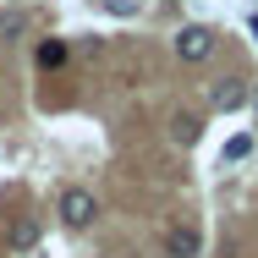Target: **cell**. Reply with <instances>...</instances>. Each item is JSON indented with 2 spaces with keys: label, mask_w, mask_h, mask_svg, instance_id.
Returning <instances> with one entry per match:
<instances>
[{
  "label": "cell",
  "mask_w": 258,
  "mask_h": 258,
  "mask_svg": "<svg viewBox=\"0 0 258 258\" xmlns=\"http://www.w3.org/2000/svg\"><path fill=\"white\" fill-rule=\"evenodd\" d=\"M198 132H204V121H198V115H187V110L170 121V138H176L181 149H187V143H198Z\"/></svg>",
  "instance_id": "8992f818"
},
{
  "label": "cell",
  "mask_w": 258,
  "mask_h": 258,
  "mask_svg": "<svg viewBox=\"0 0 258 258\" xmlns=\"http://www.w3.org/2000/svg\"><path fill=\"white\" fill-rule=\"evenodd\" d=\"M60 220H66L72 231H88V225L99 220V204H94V192H88V187H66V192H60Z\"/></svg>",
  "instance_id": "6da1fadb"
},
{
  "label": "cell",
  "mask_w": 258,
  "mask_h": 258,
  "mask_svg": "<svg viewBox=\"0 0 258 258\" xmlns=\"http://www.w3.org/2000/svg\"><path fill=\"white\" fill-rule=\"evenodd\" d=\"M236 104H247V83H242V77H225V83L214 88L209 110H236Z\"/></svg>",
  "instance_id": "5b68a950"
},
{
  "label": "cell",
  "mask_w": 258,
  "mask_h": 258,
  "mask_svg": "<svg viewBox=\"0 0 258 258\" xmlns=\"http://www.w3.org/2000/svg\"><path fill=\"white\" fill-rule=\"evenodd\" d=\"M209 50H214V28H204V22H192V28H181V33H176V55H181L187 66L209 60Z\"/></svg>",
  "instance_id": "7a4b0ae2"
},
{
  "label": "cell",
  "mask_w": 258,
  "mask_h": 258,
  "mask_svg": "<svg viewBox=\"0 0 258 258\" xmlns=\"http://www.w3.org/2000/svg\"><path fill=\"white\" fill-rule=\"evenodd\" d=\"M253 115H258V88H253Z\"/></svg>",
  "instance_id": "30bf717a"
},
{
  "label": "cell",
  "mask_w": 258,
  "mask_h": 258,
  "mask_svg": "<svg viewBox=\"0 0 258 258\" xmlns=\"http://www.w3.org/2000/svg\"><path fill=\"white\" fill-rule=\"evenodd\" d=\"M39 242H44L39 214H17V220H11V231H6V247H11V253H33Z\"/></svg>",
  "instance_id": "3957f363"
},
{
  "label": "cell",
  "mask_w": 258,
  "mask_h": 258,
  "mask_svg": "<svg viewBox=\"0 0 258 258\" xmlns=\"http://www.w3.org/2000/svg\"><path fill=\"white\" fill-rule=\"evenodd\" d=\"M165 253L170 258H198V231L192 225H170L165 231Z\"/></svg>",
  "instance_id": "277c9868"
},
{
  "label": "cell",
  "mask_w": 258,
  "mask_h": 258,
  "mask_svg": "<svg viewBox=\"0 0 258 258\" xmlns=\"http://www.w3.org/2000/svg\"><path fill=\"white\" fill-rule=\"evenodd\" d=\"M60 60H66V44H60V39L39 44V66H60Z\"/></svg>",
  "instance_id": "52a82bcc"
},
{
  "label": "cell",
  "mask_w": 258,
  "mask_h": 258,
  "mask_svg": "<svg viewBox=\"0 0 258 258\" xmlns=\"http://www.w3.org/2000/svg\"><path fill=\"white\" fill-rule=\"evenodd\" d=\"M247 154H253V138H247V132H236V138L225 143V159H247Z\"/></svg>",
  "instance_id": "ba28073f"
},
{
  "label": "cell",
  "mask_w": 258,
  "mask_h": 258,
  "mask_svg": "<svg viewBox=\"0 0 258 258\" xmlns=\"http://www.w3.org/2000/svg\"><path fill=\"white\" fill-rule=\"evenodd\" d=\"M247 33H253V39H258V17H247Z\"/></svg>",
  "instance_id": "9c48e42d"
}]
</instances>
